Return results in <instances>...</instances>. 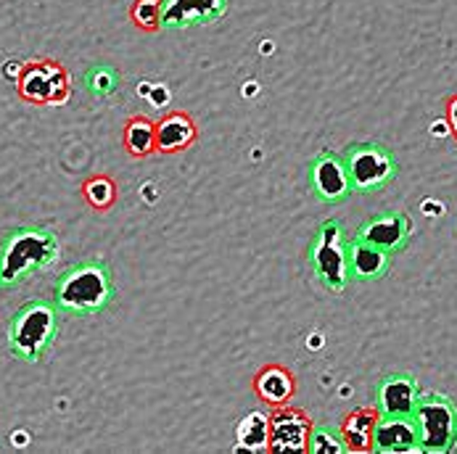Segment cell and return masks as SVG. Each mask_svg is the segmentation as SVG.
I'll return each instance as SVG.
<instances>
[{
  "label": "cell",
  "instance_id": "obj_1",
  "mask_svg": "<svg viewBox=\"0 0 457 454\" xmlns=\"http://www.w3.org/2000/svg\"><path fill=\"white\" fill-rule=\"evenodd\" d=\"M117 296V285L106 261H79L59 275L54 288V304L71 318H90L104 312Z\"/></svg>",
  "mask_w": 457,
  "mask_h": 454
},
{
  "label": "cell",
  "instance_id": "obj_2",
  "mask_svg": "<svg viewBox=\"0 0 457 454\" xmlns=\"http://www.w3.org/2000/svg\"><path fill=\"white\" fill-rule=\"evenodd\" d=\"M59 252V235L48 227L8 230L0 241V288H16L21 280L48 269Z\"/></svg>",
  "mask_w": 457,
  "mask_h": 454
},
{
  "label": "cell",
  "instance_id": "obj_3",
  "mask_svg": "<svg viewBox=\"0 0 457 454\" xmlns=\"http://www.w3.org/2000/svg\"><path fill=\"white\" fill-rule=\"evenodd\" d=\"M59 307L46 299L21 304L8 323V351L21 362H37L59 335Z\"/></svg>",
  "mask_w": 457,
  "mask_h": 454
},
{
  "label": "cell",
  "instance_id": "obj_4",
  "mask_svg": "<svg viewBox=\"0 0 457 454\" xmlns=\"http://www.w3.org/2000/svg\"><path fill=\"white\" fill-rule=\"evenodd\" d=\"M420 452H450L457 436V407L445 393H420L412 409Z\"/></svg>",
  "mask_w": 457,
  "mask_h": 454
},
{
  "label": "cell",
  "instance_id": "obj_5",
  "mask_svg": "<svg viewBox=\"0 0 457 454\" xmlns=\"http://www.w3.org/2000/svg\"><path fill=\"white\" fill-rule=\"evenodd\" d=\"M346 164V175L352 183V194H373L381 191L396 177V159L381 143H354L341 153Z\"/></svg>",
  "mask_w": 457,
  "mask_h": 454
},
{
  "label": "cell",
  "instance_id": "obj_6",
  "mask_svg": "<svg viewBox=\"0 0 457 454\" xmlns=\"http://www.w3.org/2000/svg\"><path fill=\"white\" fill-rule=\"evenodd\" d=\"M310 267L328 291H344L349 285L352 275L346 261V235L336 219H326L318 227L310 244Z\"/></svg>",
  "mask_w": 457,
  "mask_h": 454
},
{
  "label": "cell",
  "instance_id": "obj_7",
  "mask_svg": "<svg viewBox=\"0 0 457 454\" xmlns=\"http://www.w3.org/2000/svg\"><path fill=\"white\" fill-rule=\"evenodd\" d=\"M19 95L37 106H59L69 101V74L51 59L29 62L21 66L16 79Z\"/></svg>",
  "mask_w": 457,
  "mask_h": 454
},
{
  "label": "cell",
  "instance_id": "obj_8",
  "mask_svg": "<svg viewBox=\"0 0 457 454\" xmlns=\"http://www.w3.org/2000/svg\"><path fill=\"white\" fill-rule=\"evenodd\" d=\"M312 420L299 407L280 404L270 415V452H307Z\"/></svg>",
  "mask_w": 457,
  "mask_h": 454
},
{
  "label": "cell",
  "instance_id": "obj_9",
  "mask_svg": "<svg viewBox=\"0 0 457 454\" xmlns=\"http://www.w3.org/2000/svg\"><path fill=\"white\" fill-rule=\"evenodd\" d=\"M310 186H312V194L323 203H341L352 195V183H349L346 164H344L341 153L323 151L312 159Z\"/></svg>",
  "mask_w": 457,
  "mask_h": 454
},
{
  "label": "cell",
  "instance_id": "obj_10",
  "mask_svg": "<svg viewBox=\"0 0 457 454\" xmlns=\"http://www.w3.org/2000/svg\"><path fill=\"white\" fill-rule=\"evenodd\" d=\"M410 233H412V225L404 211H384V214H376L368 222H362L354 238H360L386 254H396L410 244Z\"/></svg>",
  "mask_w": 457,
  "mask_h": 454
},
{
  "label": "cell",
  "instance_id": "obj_11",
  "mask_svg": "<svg viewBox=\"0 0 457 454\" xmlns=\"http://www.w3.org/2000/svg\"><path fill=\"white\" fill-rule=\"evenodd\" d=\"M230 0H162L164 29H191L220 21L228 13Z\"/></svg>",
  "mask_w": 457,
  "mask_h": 454
},
{
  "label": "cell",
  "instance_id": "obj_12",
  "mask_svg": "<svg viewBox=\"0 0 457 454\" xmlns=\"http://www.w3.org/2000/svg\"><path fill=\"white\" fill-rule=\"evenodd\" d=\"M418 396H420V386H418V381L412 376H407V373H392L376 389V409L381 415L412 417V409L418 404Z\"/></svg>",
  "mask_w": 457,
  "mask_h": 454
},
{
  "label": "cell",
  "instance_id": "obj_13",
  "mask_svg": "<svg viewBox=\"0 0 457 454\" xmlns=\"http://www.w3.org/2000/svg\"><path fill=\"white\" fill-rule=\"evenodd\" d=\"M373 452H420L412 417L381 415L376 423V433H373Z\"/></svg>",
  "mask_w": 457,
  "mask_h": 454
},
{
  "label": "cell",
  "instance_id": "obj_14",
  "mask_svg": "<svg viewBox=\"0 0 457 454\" xmlns=\"http://www.w3.org/2000/svg\"><path fill=\"white\" fill-rule=\"evenodd\" d=\"M389 257L386 252L360 241V238H352L346 241V261H349V275L354 280H381L386 272H389Z\"/></svg>",
  "mask_w": 457,
  "mask_h": 454
},
{
  "label": "cell",
  "instance_id": "obj_15",
  "mask_svg": "<svg viewBox=\"0 0 457 454\" xmlns=\"http://www.w3.org/2000/svg\"><path fill=\"white\" fill-rule=\"evenodd\" d=\"M378 417L381 412L376 407H357L344 417L338 433L346 444V452H373V433Z\"/></svg>",
  "mask_w": 457,
  "mask_h": 454
},
{
  "label": "cell",
  "instance_id": "obj_16",
  "mask_svg": "<svg viewBox=\"0 0 457 454\" xmlns=\"http://www.w3.org/2000/svg\"><path fill=\"white\" fill-rule=\"evenodd\" d=\"M196 140V125L186 111H172L162 122H156V151L159 153H180Z\"/></svg>",
  "mask_w": 457,
  "mask_h": 454
},
{
  "label": "cell",
  "instance_id": "obj_17",
  "mask_svg": "<svg viewBox=\"0 0 457 454\" xmlns=\"http://www.w3.org/2000/svg\"><path fill=\"white\" fill-rule=\"evenodd\" d=\"M254 391L264 404L270 407H280V404H288L294 391H296V381L288 370L278 367V365H270V367H262L254 378Z\"/></svg>",
  "mask_w": 457,
  "mask_h": 454
},
{
  "label": "cell",
  "instance_id": "obj_18",
  "mask_svg": "<svg viewBox=\"0 0 457 454\" xmlns=\"http://www.w3.org/2000/svg\"><path fill=\"white\" fill-rule=\"evenodd\" d=\"M122 143H125V151L135 159L151 156L156 151V125L145 117H132L125 125Z\"/></svg>",
  "mask_w": 457,
  "mask_h": 454
},
{
  "label": "cell",
  "instance_id": "obj_19",
  "mask_svg": "<svg viewBox=\"0 0 457 454\" xmlns=\"http://www.w3.org/2000/svg\"><path fill=\"white\" fill-rule=\"evenodd\" d=\"M238 444L249 452L270 450V415H264L262 409L249 412L238 425Z\"/></svg>",
  "mask_w": 457,
  "mask_h": 454
},
{
  "label": "cell",
  "instance_id": "obj_20",
  "mask_svg": "<svg viewBox=\"0 0 457 454\" xmlns=\"http://www.w3.org/2000/svg\"><path fill=\"white\" fill-rule=\"evenodd\" d=\"M82 85L93 98H112L120 90V71L109 64H93L82 74Z\"/></svg>",
  "mask_w": 457,
  "mask_h": 454
},
{
  "label": "cell",
  "instance_id": "obj_21",
  "mask_svg": "<svg viewBox=\"0 0 457 454\" xmlns=\"http://www.w3.org/2000/svg\"><path fill=\"white\" fill-rule=\"evenodd\" d=\"M307 452L312 454H344L346 444L341 439V433L336 428L328 425H312L310 442H307Z\"/></svg>",
  "mask_w": 457,
  "mask_h": 454
},
{
  "label": "cell",
  "instance_id": "obj_22",
  "mask_svg": "<svg viewBox=\"0 0 457 454\" xmlns=\"http://www.w3.org/2000/svg\"><path fill=\"white\" fill-rule=\"evenodd\" d=\"M82 195H85V201H87L93 209H109V206L114 203L117 188H114V183H112L106 175H96V177H90V180L82 186Z\"/></svg>",
  "mask_w": 457,
  "mask_h": 454
},
{
  "label": "cell",
  "instance_id": "obj_23",
  "mask_svg": "<svg viewBox=\"0 0 457 454\" xmlns=\"http://www.w3.org/2000/svg\"><path fill=\"white\" fill-rule=\"evenodd\" d=\"M130 19L145 32L162 29V0H135L130 8Z\"/></svg>",
  "mask_w": 457,
  "mask_h": 454
},
{
  "label": "cell",
  "instance_id": "obj_24",
  "mask_svg": "<svg viewBox=\"0 0 457 454\" xmlns=\"http://www.w3.org/2000/svg\"><path fill=\"white\" fill-rule=\"evenodd\" d=\"M447 122H450L453 135H455L457 140V95H453V98L447 101Z\"/></svg>",
  "mask_w": 457,
  "mask_h": 454
},
{
  "label": "cell",
  "instance_id": "obj_25",
  "mask_svg": "<svg viewBox=\"0 0 457 454\" xmlns=\"http://www.w3.org/2000/svg\"><path fill=\"white\" fill-rule=\"evenodd\" d=\"M453 450H457V436H455V447H453Z\"/></svg>",
  "mask_w": 457,
  "mask_h": 454
}]
</instances>
